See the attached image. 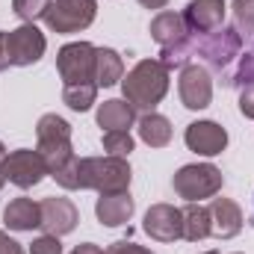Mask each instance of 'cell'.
I'll return each instance as SVG.
<instances>
[{"mask_svg":"<svg viewBox=\"0 0 254 254\" xmlns=\"http://www.w3.org/2000/svg\"><path fill=\"white\" fill-rule=\"evenodd\" d=\"M133 122H136V110L127 101L113 98V101H104L98 107V125L104 130H130Z\"/></svg>","mask_w":254,"mask_h":254,"instance_id":"d6986e66","label":"cell"},{"mask_svg":"<svg viewBox=\"0 0 254 254\" xmlns=\"http://www.w3.org/2000/svg\"><path fill=\"white\" fill-rule=\"evenodd\" d=\"M195 57H201L213 71H228L234 60L243 54V33L237 27H219L207 36H195Z\"/></svg>","mask_w":254,"mask_h":254,"instance_id":"277c9868","label":"cell"},{"mask_svg":"<svg viewBox=\"0 0 254 254\" xmlns=\"http://www.w3.org/2000/svg\"><path fill=\"white\" fill-rule=\"evenodd\" d=\"M234 21L240 33H254V0H234Z\"/></svg>","mask_w":254,"mask_h":254,"instance_id":"484cf974","label":"cell"},{"mask_svg":"<svg viewBox=\"0 0 254 254\" xmlns=\"http://www.w3.org/2000/svg\"><path fill=\"white\" fill-rule=\"evenodd\" d=\"M30 254H63V243H60V237H54V234H45V237L33 240Z\"/></svg>","mask_w":254,"mask_h":254,"instance_id":"4316f807","label":"cell"},{"mask_svg":"<svg viewBox=\"0 0 254 254\" xmlns=\"http://www.w3.org/2000/svg\"><path fill=\"white\" fill-rule=\"evenodd\" d=\"M184 139H187V148L201 157H216L228 148V130L216 122H192Z\"/></svg>","mask_w":254,"mask_h":254,"instance_id":"5bb4252c","label":"cell"},{"mask_svg":"<svg viewBox=\"0 0 254 254\" xmlns=\"http://www.w3.org/2000/svg\"><path fill=\"white\" fill-rule=\"evenodd\" d=\"M45 33L36 24H21L18 30H9V54H12V65H36L45 57Z\"/></svg>","mask_w":254,"mask_h":254,"instance_id":"8fae6325","label":"cell"},{"mask_svg":"<svg viewBox=\"0 0 254 254\" xmlns=\"http://www.w3.org/2000/svg\"><path fill=\"white\" fill-rule=\"evenodd\" d=\"M107 254H154L148 252V249H142V246H136V243H130V240H119V243H113Z\"/></svg>","mask_w":254,"mask_h":254,"instance_id":"83f0119b","label":"cell"},{"mask_svg":"<svg viewBox=\"0 0 254 254\" xmlns=\"http://www.w3.org/2000/svg\"><path fill=\"white\" fill-rule=\"evenodd\" d=\"M225 0H190L184 9V21L192 36H207L219 27H225Z\"/></svg>","mask_w":254,"mask_h":254,"instance_id":"4fadbf2b","label":"cell"},{"mask_svg":"<svg viewBox=\"0 0 254 254\" xmlns=\"http://www.w3.org/2000/svg\"><path fill=\"white\" fill-rule=\"evenodd\" d=\"M204 254H219V252H204Z\"/></svg>","mask_w":254,"mask_h":254,"instance_id":"e575fe53","label":"cell"},{"mask_svg":"<svg viewBox=\"0 0 254 254\" xmlns=\"http://www.w3.org/2000/svg\"><path fill=\"white\" fill-rule=\"evenodd\" d=\"M122 77H125V60H122V54L113 51V48H98L95 51V83L104 86V89H110V86L122 83Z\"/></svg>","mask_w":254,"mask_h":254,"instance_id":"ac0fdd59","label":"cell"},{"mask_svg":"<svg viewBox=\"0 0 254 254\" xmlns=\"http://www.w3.org/2000/svg\"><path fill=\"white\" fill-rule=\"evenodd\" d=\"M139 3H142L145 9H166V3H169V0H139Z\"/></svg>","mask_w":254,"mask_h":254,"instance_id":"d6a6232c","label":"cell"},{"mask_svg":"<svg viewBox=\"0 0 254 254\" xmlns=\"http://www.w3.org/2000/svg\"><path fill=\"white\" fill-rule=\"evenodd\" d=\"M3 160H6V148H3V142H0V190H3V184H6V175H3Z\"/></svg>","mask_w":254,"mask_h":254,"instance_id":"836d02e7","label":"cell"},{"mask_svg":"<svg viewBox=\"0 0 254 254\" xmlns=\"http://www.w3.org/2000/svg\"><path fill=\"white\" fill-rule=\"evenodd\" d=\"M71 254H107V252H104L101 246H95V243H80Z\"/></svg>","mask_w":254,"mask_h":254,"instance_id":"1f68e13d","label":"cell"},{"mask_svg":"<svg viewBox=\"0 0 254 254\" xmlns=\"http://www.w3.org/2000/svg\"><path fill=\"white\" fill-rule=\"evenodd\" d=\"M95 45L89 42H71L60 48L57 54V71L65 80V86H80V83H95Z\"/></svg>","mask_w":254,"mask_h":254,"instance_id":"52a82bcc","label":"cell"},{"mask_svg":"<svg viewBox=\"0 0 254 254\" xmlns=\"http://www.w3.org/2000/svg\"><path fill=\"white\" fill-rule=\"evenodd\" d=\"M36 139H39L36 151L42 154V160H45L51 178L77 157L74 148H71V125L65 122L63 116H57V113H48V116L39 119V125H36Z\"/></svg>","mask_w":254,"mask_h":254,"instance_id":"3957f363","label":"cell"},{"mask_svg":"<svg viewBox=\"0 0 254 254\" xmlns=\"http://www.w3.org/2000/svg\"><path fill=\"white\" fill-rule=\"evenodd\" d=\"M104 151L110 154V157H130V151H133V136H130V130H107L104 133Z\"/></svg>","mask_w":254,"mask_h":254,"instance_id":"d4e9b609","label":"cell"},{"mask_svg":"<svg viewBox=\"0 0 254 254\" xmlns=\"http://www.w3.org/2000/svg\"><path fill=\"white\" fill-rule=\"evenodd\" d=\"M142 228L157 243H175L184 237V213L172 204H154V207H148Z\"/></svg>","mask_w":254,"mask_h":254,"instance_id":"30bf717a","label":"cell"},{"mask_svg":"<svg viewBox=\"0 0 254 254\" xmlns=\"http://www.w3.org/2000/svg\"><path fill=\"white\" fill-rule=\"evenodd\" d=\"M95 15H98V0H54L45 15V24L54 33L71 36L92 27Z\"/></svg>","mask_w":254,"mask_h":254,"instance_id":"8992f818","label":"cell"},{"mask_svg":"<svg viewBox=\"0 0 254 254\" xmlns=\"http://www.w3.org/2000/svg\"><path fill=\"white\" fill-rule=\"evenodd\" d=\"M252 225H254V219H252Z\"/></svg>","mask_w":254,"mask_h":254,"instance_id":"d590c367","label":"cell"},{"mask_svg":"<svg viewBox=\"0 0 254 254\" xmlns=\"http://www.w3.org/2000/svg\"><path fill=\"white\" fill-rule=\"evenodd\" d=\"M139 139L151 148H166L172 142V122L160 113H145L139 119Z\"/></svg>","mask_w":254,"mask_h":254,"instance_id":"ffe728a7","label":"cell"},{"mask_svg":"<svg viewBox=\"0 0 254 254\" xmlns=\"http://www.w3.org/2000/svg\"><path fill=\"white\" fill-rule=\"evenodd\" d=\"M0 254H24L21 243H15L6 231H0Z\"/></svg>","mask_w":254,"mask_h":254,"instance_id":"f546056e","label":"cell"},{"mask_svg":"<svg viewBox=\"0 0 254 254\" xmlns=\"http://www.w3.org/2000/svg\"><path fill=\"white\" fill-rule=\"evenodd\" d=\"M3 222L9 231H33L42 228V207L33 198H12L3 210Z\"/></svg>","mask_w":254,"mask_h":254,"instance_id":"e0dca14e","label":"cell"},{"mask_svg":"<svg viewBox=\"0 0 254 254\" xmlns=\"http://www.w3.org/2000/svg\"><path fill=\"white\" fill-rule=\"evenodd\" d=\"M243 210L231 198H213L210 204V237L216 240H231L243 231Z\"/></svg>","mask_w":254,"mask_h":254,"instance_id":"9a60e30c","label":"cell"},{"mask_svg":"<svg viewBox=\"0 0 254 254\" xmlns=\"http://www.w3.org/2000/svg\"><path fill=\"white\" fill-rule=\"evenodd\" d=\"M222 172L213 166V163H192L175 172L172 178V187L175 192L184 198V201H201V198H213L222 192Z\"/></svg>","mask_w":254,"mask_h":254,"instance_id":"5b68a950","label":"cell"},{"mask_svg":"<svg viewBox=\"0 0 254 254\" xmlns=\"http://www.w3.org/2000/svg\"><path fill=\"white\" fill-rule=\"evenodd\" d=\"M136 210V201L130 198V192H116V195H101L98 204H95V216L101 225L107 228H119V225H127L130 216Z\"/></svg>","mask_w":254,"mask_h":254,"instance_id":"2e32d148","label":"cell"},{"mask_svg":"<svg viewBox=\"0 0 254 254\" xmlns=\"http://www.w3.org/2000/svg\"><path fill=\"white\" fill-rule=\"evenodd\" d=\"M54 0H12V12L24 21V24H36L39 18L48 15Z\"/></svg>","mask_w":254,"mask_h":254,"instance_id":"cb8c5ba5","label":"cell"},{"mask_svg":"<svg viewBox=\"0 0 254 254\" xmlns=\"http://www.w3.org/2000/svg\"><path fill=\"white\" fill-rule=\"evenodd\" d=\"M122 92H125V101L133 110L154 113V107L169 92V68L160 60H142V63H136L122 77Z\"/></svg>","mask_w":254,"mask_h":254,"instance_id":"7a4b0ae2","label":"cell"},{"mask_svg":"<svg viewBox=\"0 0 254 254\" xmlns=\"http://www.w3.org/2000/svg\"><path fill=\"white\" fill-rule=\"evenodd\" d=\"M130 166L125 157H74L65 169L54 175L63 190H95L101 195L127 192L130 187Z\"/></svg>","mask_w":254,"mask_h":254,"instance_id":"6da1fadb","label":"cell"},{"mask_svg":"<svg viewBox=\"0 0 254 254\" xmlns=\"http://www.w3.org/2000/svg\"><path fill=\"white\" fill-rule=\"evenodd\" d=\"M178 92L187 110H207L213 101V80L210 71L198 63H190L181 68V80H178Z\"/></svg>","mask_w":254,"mask_h":254,"instance_id":"9c48e42d","label":"cell"},{"mask_svg":"<svg viewBox=\"0 0 254 254\" xmlns=\"http://www.w3.org/2000/svg\"><path fill=\"white\" fill-rule=\"evenodd\" d=\"M240 113L246 119H254V83L246 86V89H240Z\"/></svg>","mask_w":254,"mask_h":254,"instance_id":"f1b7e54d","label":"cell"},{"mask_svg":"<svg viewBox=\"0 0 254 254\" xmlns=\"http://www.w3.org/2000/svg\"><path fill=\"white\" fill-rule=\"evenodd\" d=\"M184 213V240L198 243L210 237V207H204L201 201H187Z\"/></svg>","mask_w":254,"mask_h":254,"instance_id":"44dd1931","label":"cell"},{"mask_svg":"<svg viewBox=\"0 0 254 254\" xmlns=\"http://www.w3.org/2000/svg\"><path fill=\"white\" fill-rule=\"evenodd\" d=\"M12 65V54H9V33H0V71H6Z\"/></svg>","mask_w":254,"mask_h":254,"instance_id":"4dcf8cb0","label":"cell"},{"mask_svg":"<svg viewBox=\"0 0 254 254\" xmlns=\"http://www.w3.org/2000/svg\"><path fill=\"white\" fill-rule=\"evenodd\" d=\"M39 207H42V231H45V234L65 237V234H71V231L77 228V222H80L77 207H74L68 198H63V195H51V198L39 201Z\"/></svg>","mask_w":254,"mask_h":254,"instance_id":"7c38bea8","label":"cell"},{"mask_svg":"<svg viewBox=\"0 0 254 254\" xmlns=\"http://www.w3.org/2000/svg\"><path fill=\"white\" fill-rule=\"evenodd\" d=\"M3 175L9 184L21 187V190H30L36 184H42V178L48 175V166L42 160L39 151H30V148H18L12 154H6L3 160Z\"/></svg>","mask_w":254,"mask_h":254,"instance_id":"ba28073f","label":"cell"},{"mask_svg":"<svg viewBox=\"0 0 254 254\" xmlns=\"http://www.w3.org/2000/svg\"><path fill=\"white\" fill-rule=\"evenodd\" d=\"M95 98H98V83H80V86H65L63 89L65 107L74 110V113H86V110H92Z\"/></svg>","mask_w":254,"mask_h":254,"instance_id":"7402d4cb","label":"cell"},{"mask_svg":"<svg viewBox=\"0 0 254 254\" xmlns=\"http://www.w3.org/2000/svg\"><path fill=\"white\" fill-rule=\"evenodd\" d=\"M252 83H254V48L240 57V63L231 74H225V86H231V89H246Z\"/></svg>","mask_w":254,"mask_h":254,"instance_id":"603a6c76","label":"cell"}]
</instances>
